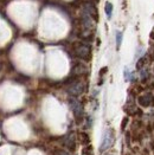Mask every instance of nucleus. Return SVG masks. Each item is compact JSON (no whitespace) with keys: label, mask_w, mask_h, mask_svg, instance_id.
<instances>
[{"label":"nucleus","mask_w":154,"mask_h":155,"mask_svg":"<svg viewBox=\"0 0 154 155\" xmlns=\"http://www.w3.org/2000/svg\"><path fill=\"white\" fill-rule=\"evenodd\" d=\"M83 153H84V155H94V152H92V147H91V146H88V147H85V149L83 150Z\"/></svg>","instance_id":"16"},{"label":"nucleus","mask_w":154,"mask_h":155,"mask_svg":"<svg viewBox=\"0 0 154 155\" xmlns=\"http://www.w3.org/2000/svg\"><path fill=\"white\" fill-rule=\"evenodd\" d=\"M88 72V68L85 66L84 64H76L74 68H72V75L75 76V77H78V76H82V75H84V74H87Z\"/></svg>","instance_id":"9"},{"label":"nucleus","mask_w":154,"mask_h":155,"mask_svg":"<svg viewBox=\"0 0 154 155\" xmlns=\"http://www.w3.org/2000/svg\"><path fill=\"white\" fill-rule=\"evenodd\" d=\"M65 146H66V148H69V149L72 150V152L76 149V139H75V135H74V134L69 135V136L65 139Z\"/></svg>","instance_id":"10"},{"label":"nucleus","mask_w":154,"mask_h":155,"mask_svg":"<svg viewBox=\"0 0 154 155\" xmlns=\"http://www.w3.org/2000/svg\"><path fill=\"white\" fill-rule=\"evenodd\" d=\"M114 143V133L112 129H107L105 133L103 134L102 142L100 146V152H104L107 149H109Z\"/></svg>","instance_id":"5"},{"label":"nucleus","mask_w":154,"mask_h":155,"mask_svg":"<svg viewBox=\"0 0 154 155\" xmlns=\"http://www.w3.org/2000/svg\"><path fill=\"white\" fill-rule=\"evenodd\" d=\"M104 12L107 14V18L108 19L112 18V15H113V4L112 2H109V1L105 2V5H104Z\"/></svg>","instance_id":"12"},{"label":"nucleus","mask_w":154,"mask_h":155,"mask_svg":"<svg viewBox=\"0 0 154 155\" xmlns=\"http://www.w3.org/2000/svg\"><path fill=\"white\" fill-rule=\"evenodd\" d=\"M136 102H138V104H139L140 107H142V108H148V107L154 105L153 91L147 90V91L140 92V94L136 96Z\"/></svg>","instance_id":"2"},{"label":"nucleus","mask_w":154,"mask_h":155,"mask_svg":"<svg viewBox=\"0 0 154 155\" xmlns=\"http://www.w3.org/2000/svg\"><path fill=\"white\" fill-rule=\"evenodd\" d=\"M149 62H152L151 61V58H149V56L146 53V54H143L142 57H140L139 59H138V62H136V70H142V69H145V68H147V65Z\"/></svg>","instance_id":"8"},{"label":"nucleus","mask_w":154,"mask_h":155,"mask_svg":"<svg viewBox=\"0 0 154 155\" xmlns=\"http://www.w3.org/2000/svg\"><path fill=\"white\" fill-rule=\"evenodd\" d=\"M83 12L87 13L88 15H90L95 21L99 20V12H97L95 5H92V4H90V2L83 4Z\"/></svg>","instance_id":"7"},{"label":"nucleus","mask_w":154,"mask_h":155,"mask_svg":"<svg viewBox=\"0 0 154 155\" xmlns=\"http://www.w3.org/2000/svg\"><path fill=\"white\" fill-rule=\"evenodd\" d=\"M79 139H81V143L82 144H89V135L87 133H81L79 134Z\"/></svg>","instance_id":"14"},{"label":"nucleus","mask_w":154,"mask_h":155,"mask_svg":"<svg viewBox=\"0 0 154 155\" xmlns=\"http://www.w3.org/2000/svg\"><path fill=\"white\" fill-rule=\"evenodd\" d=\"M57 155H69V154H68L66 152H64V150H59V152H58V154H57Z\"/></svg>","instance_id":"18"},{"label":"nucleus","mask_w":154,"mask_h":155,"mask_svg":"<svg viewBox=\"0 0 154 155\" xmlns=\"http://www.w3.org/2000/svg\"><path fill=\"white\" fill-rule=\"evenodd\" d=\"M125 111L129 116H141L142 110L136 105V103H126Z\"/></svg>","instance_id":"6"},{"label":"nucleus","mask_w":154,"mask_h":155,"mask_svg":"<svg viewBox=\"0 0 154 155\" xmlns=\"http://www.w3.org/2000/svg\"><path fill=\"white\" fill-rule=\"evenodd\" d=\"M107 70H108V68L107 66H104V68H102L101 70H100V76H103L105 72H107Z\"/></svg>","instance_id":"17"},{"label":"nucleus","mask_w":154,"mask_h":155,"mask_svg":"<svg viewBox=\"0 0 154 155\" xmlns=\"http://www.w3.org/2000/svg\"><path fill=\"white\" fill-rule=\"evenodd\" d=\"M69 104H70V108L72 110V114L76 118V121L79 123L82 120H83V105L82 103L77 100L76 97L74 96H70L69 98Z\"/></svg>","instance_id":"3"},{"label":"nucleus","mask_w":154,"mask_h":155,"mask_svg":"<svg viewBox=\"0 0 154 155\" xmlns=\"http://www.w3.org/2000/svg\"><path fill=\"white\" fill-rule=\"evenodd\" d=\"M122 39H123V33L121 31H117L116 32V49L119 50L121 44H122Z\"/></svg>","instance_id":"13"},{"label":"nucleus","mask_w":154,"mask_h":155,"mask_svg":"<svg viewBox=\"0 0 154 155\" xmlns=\"http://www.w3.org/2000/svg\"><path fill=\"white\" fill-rule=\"evenodd\" d=\"M149 77H151V72H149L148 68H145V69L140 70V82H141V84L148 83Z\"/></svg>","instance_id":"11"},{"label":"nucleus","mask_w":154,"mask_h":155,"mask_svg":"<svg viewBox=\"0 0 154 155\" xmlns=\"http://www.w3.org/2000/svg\"><path fill=\"white\" fill-rule=\"evenodd\" d=\"M68 92L70 96L77 97L79 95H82L85 91V84L82 81H74L70 83V85L68 87Z\"/></svg>","instance_id":"4"},{"label":"nucleus","mask_w":154,"mask_h":155,"mask_svg":"<svg viewBox=\"0 0 154 155\" xmlns=\"http://www.w3.org/2000/svg\"><path fill=\"white\" fill-rule=\"evenodd\" d=\"M72 51L75 53V56L78 57L82 61L89 62L91 59V49L88 44L85 43H74L72 45Z\"/></svg>","instance_id":"1"},{"label":"nucleus","mask_w":154,"mask_h":155,"mask_svg":"<svg viewBox=\"0 0 154 155\" xmlns=\"http://www.w3.org/2000/svg\"><path fill=\"white\" fill-rule=\"evenodd\" d=\"M128 122H129L128 116L123 117V120H122V124H121V129H122V131H123V130L126 129V126L128 124Z\"/></svg>","instance_id":"15"}]
</instances>
